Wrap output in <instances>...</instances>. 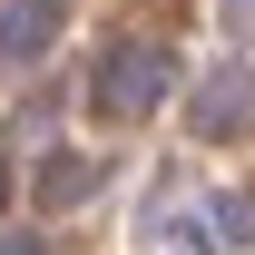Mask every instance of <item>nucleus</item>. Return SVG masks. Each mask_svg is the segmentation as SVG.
Wrapping results in <instances>:
<instances>
[{"label":"nucleus","mask_w":255,"mask_h":255,"mask_svg":"<svg viewBox=\"0 0 255 255\" xmlns=\"http://www.w3.org/2000/svg\"><path fill=\"white\" fill-rule=\"evenodd\" d=\"M89 98H98V118H147V108L167 98V49L157 39H118V49L98 59Z\"/></svg>","instance_id":"f257e3e1"},{"label":"nucleus","mask_w":255,"mask_h":255,"mask_svg":"<svg viewBox=\"0 0 255 255\" xmlns=\"http://www.w3.org/2000/svg\"><path fill=\"white\" fill-rule=\"evenodd\" d=\"M255 128V69H206L196 79V137H246Z\"/></svg>","instance_id":"f03ea898"},{"label":"nucleus","mask_w":255,"mask_h":255,"mask_svg":"<svg viewBox=\"0 0 255 255\" xmlns=\"http://www.w3.org/2000/svg\"><path fill=\"white\" fill-rule=\"evenodd\" d=\"M49 30H59V0H10V10H0V49H10V59H39Z\"/></svg>","instance_id":"7ed1b4c3"},{"label":"nucleus","mask_w":255,"mask_h":255,"mask_svg":"<svg viewBox=\"0 0 255 255\" xmlns=\"http://www.w3.org/2000/svg\"><path fill=\"white\" fill-rule=\"evenodd\" d=\"M89 187H98V157H79V147H49V167H39V196H49V206H79Z\"/></svg>","instance_id":"20e7f679"},{"label":"nucleus","mask_w":255,"mask_h":255,"mask_svg":"<svg viewBox=\"0 0 255 255\" xmlns=\"http://www.w3.org/2000/svg\"><path fill=\"white\" fill-rule=\"evenodd\" d=\"M0 255H39V236H0Z\"/></svg>","instance_id":"39448f33"},{"label":"nucleus","mask_w":255,"mask_h":255,"mask_svg":"<svg viewBox=\"0 0 255 255\" xmlns=\"http://www.w3.org/2000/svg\"><path fill=\"white\" fill-rule=\"evenodd\" d=\"M0 196H10V167H0Z\"/></svg>","instance_id":"423d86ee"}]
</instances>
